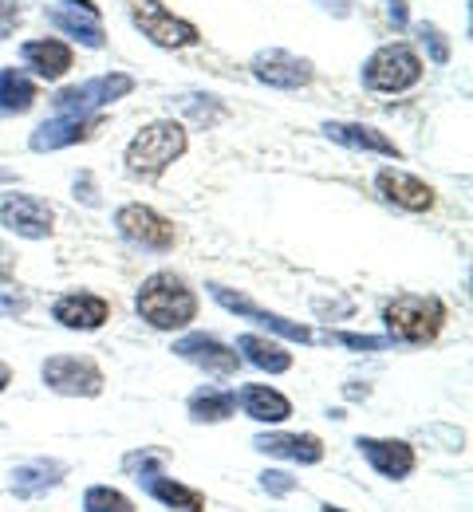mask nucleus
Segmentation results:
<instances>
[{
  "mask_svg": "<svg viewBox=\"0 0 473 512\" xmlns=\"http://www.w3.org/2000/svg\"><path fill=\"white\" fill-rule=\"evenodd\" d=\"M135 308L150 327H158V331H178V327H186V323L198 316V296L186 288L182 276H174V272H154V276L142 280V288H138V296H135Z\"/></svg>",
  "mask_w": 473,
  "mask_h": 512,
  "instance_id": "f257e3e1",
  "label": "nucleus"
},
{
  "mask_svg": "<svg viewBox=\"0 0 473 512\" xmlns=\"http://www.w3.org/2000/svg\"><path fill=\"white\" fill-rule=\"evenodd\" d=\"M186 154V127L174 119L150 123L131 138L127 146V170L135 178H158L166 166H174Z\"/></svg>",
  "mask_w": 473,
  "mask_h": 512,
  "instance_id": "f03ea898",
  "label": "nucleus"
},
{
  "mask_svg": "<svg viewBox=\"0 0 473 512\" xmlns=\"http://www.w3.org/2000/svg\"><path fill=\"white\" fill-rule=\"evenodd\" d=\"M383 323L391 331V339L399 343H430L442 323H446V308L442 300L434 296H395L387 308H383Z\"/></svg>",
  "mask_w": 473,
  "mask_h": 512,
  "instance_id": "7ed1b4c3",
  "label": "nucleus"
},
{
  "mask_svg": "<svg viewBox=\"0 0 473 512\" xmlns=\"http://www.w3.org/2000/svg\"><path fill=\"white\" fill-rule=\"evenodd\" d=\"M422 79V56L410 44H387L363 64V83L383 95H399Z\"/></svg>",
  "mask_w": 473,
  "mask_h": 512,
  "instance_id": "20e7f679",
  "label": "nucleus"
},
{
  "mask_svg": "<svg viewBox=\"0 0 473 512\" xmlns=\"http://www.w3.org/2000/svg\"><path fill=\"white\" fill-rule=\"evenodd\" d=\"M131 91H135V79L123 71H111V75H95L87 83L64 87L52 99V107H56V115H99L103 107H111L115 99H123Z\"/></svg>",
  "mask_w": 473,
  "mask_h": 512,
  "instance_id": "39448f33",
  "label": "nucleus"
},
{
  "mask_svg": "<svg viewBox=\"0 0 473 512\" xmlns=\"http://www.w3.org/2000/svg\"><path fill=\"white\" fill-rule=\"evenodd\" d=\"M131 20H135L138 32L158 48H194L202 40L198 28L190 20H182V16H174L162 0H138L131 8Z\"/></svg>",
  "mask_w": 473,
  "mask_h": 512,
  "instance_id": "423d86ee",
  "label": "nucleus"
},
{
  "mask_svg": "<svg viewBox=\"0 0 473 512\" xmlns=\"http://www.w3.org/2000/svg\"><path fill=\"white\" fill-rule=\"evenodd\" d=\"M0 225L16 237H28V241H44L52 237V225H56V213L48 201L40 197H28V193H12L0 201Z\"/></svg>",
  "mask_w": 473,
  "mask_h": 512,
  "instance_id": "0eeeda50",
  "label": "nucleus"
},
{
  "mask_svg": "<svg viewBox=\"0 0 473 512\" xmlns=\"http://www.w3.org/2000/svg\"><path fill=\"white\" fill-rule=\"evenodd\" d=\"M40 375H44V383L52 386L56 394H68V398H95L103 390V371L91 359H79V355L48 359Z\"/></svg>",
  "mask_w": 473,
  "mask_h": 512,
  "instance_id": "6e6552de",
  "label": "nucleus"
},
{
  "mask_svg": "<svg viewBox=\"0 0 473 512\" xmlns=\"http://www.w3.org/2000/svg\"><path fill=\"white\" fill-rule=\"evenodd\" d=\"M115 225H119V233H123L127 241H135L142 249H154V253H166V249H174V241H178L174 225H170L162 213H154L150 205H123V209L115 213Z\"/></svg>",
  "mask_w": 473,
  "mask_h": 512,
  "instance_id": "1a4fd4ad",
  "label": "nucleus"
},
{
  "mask_svg": "<svg viewBox=\"0 0 473 512\" xmlns=\"http://www.w3.org/2000/svg\"><path fill=\"white\" fill-rule=\"evenodd\" d=\"M253 75L261 79V83H269L276 91H300V87H308L312 83V60H304V56H292V52H284V48H269V52H257L253 56Z\"/></svg>",
  "mask_w": 473,
  "mask_h": 512,
  "instance_id": "9d476101",
  "label": "nucleus"
},
{
  "mask_svg": "<svg viewBox=\"0 0 473 512\" xmlns=\"http://www.w3.org/2000/svg\"><path fill=\"white\" fill-rule=\"evenodd\" d=\"M209 292H213V300H217L221 308H229V312H237V316H245V320L261 323V327H269V331H276V335L292 339V343H316V331H312V327L284 320V316H276V312H265V308H257L249 296L229 292L225 284H209Z\"/></svg>",
  "mask_w": 473,
  "mask_h": 512,
  "instance_id": "9b49d317",
  "label": "nucleus"
},
{
  "mask_svg": "<svg viewBox=\"0 0 473 512\" xmlns=\"http://www.w3.org/2000/svg\"><path fill=\"white\" fill-rule=\"evenodd\" d=\"M174 355L186 359V363H194V367H202L205 375H217V379H229V375H237V367H241V355L229 351V347H225L221 339H213V335H182V339L174 343Z\"/></svg>",
  "mask_w": 473,
  "mask_h": 512,
  "instance_id": "f8f14e48",
  "label": "nucleus"
},
{
  "mask_svg": "<svg viewBox=\"0 0 473 512\" xmlns=\"http://www.w3.org/2000/svg\"><path fill=\"white\" fill-rule=\"evenodd\" d=\"M99 127H103L99 115H56V119H48V123H40V127L32 130L28 146H32L36 154H44V150H64V146H75V142H87Z\"/></svg>",
  "mask_w": 473,
  "mask_h": 512,
  "instance_id": "ddd939ff",
  "label": "nucleus"
},
{
  "mask_svg": "<svg viewBox=\"0 0 473 512\" xmlns=\"http://www.w3.org/2000/svg\"><path fill=\"white\" fill-rule=\"evenodd\" d=\"M52 316L64 323L68 331H95V327L107 323L111 304H107L103 296H91V292H68V296L56 300Z\"/></svg>",
  "mask_w": 473,
  "mask_h": 512,
  "instance_id": "4468645a",
  "label": "nucleus"
},
{
  "mask_svg": "<svg viewBox=\"0 0 473 512\" xmlns=\"http://www.w3.org/2000/svg\"><path fill=\"white\" fill-rule=\"evenodd\" d=\"M375 186L379 193L391 201V205H399V209H410V213H426L430 205H434V190L426 186V182H418L414 174H406V170H379V178H375Z\"/></svg>",
  "mask_w": 473,
  "mask_h": 512,
  "instance_id": "2eb2a0df",
  "label": "nucleus"
},
{
  "mask_svg": "<svg viewBox=\"0 0 473 512\" xmlns=\"http://www.w3.org/2000/svg\"><path fill=\"white\" fill-rule=\"evenodd\" d=\"M355 446H359V453L371 461V469H375V473H383V477H391V481H399V477H406V473L414 469V449L406 446V442L359 438Z\"/></svg>",
  "mask_w": 473,
  "mask_h": 512,
  "instance_id": "dca6fc26",
  "label": "nucleus"
},
{
  "mask_svg": "<svg viewBox=\"0 0 473 512\" xmlns=\"http://www.w3.org/2000/svg\"><path fill=\"white\" fill-rule=\"evenodd\" d=\"M324 134L347 146V150H367V154H383V158H399V146L383 134V130L367 127V123H324Z\"/></svg>",
  "mask_w": 473,
  "mask_h": 512,
  "instance_id": "f3484780",
  "label": "nucleus"
},
{
  "mask_svg": "<svg viewBox=\"0 0 473 512\" xmlns=\"http://www.w3.org/2000/svg\"><path fill=\"white\" fill-rule=\"evenodd\" d=\"M253 446L269 457H288L296 465H316L324 457V446L316 434H257Z\"/></svg>",
  "mask_w": 473,
  "mask_h": 512,
  "instance_id": "a211bd4d",
  "label": "nucleus"
},
{
  "mask_svg": "<svg viewBox=\"0 0 473 512\" xmlns=\"http://www.w3.org/2000/svg\"><path fill=\"white\" fill-rule=\"evenodd\" d=\"M64 473H68V465L64 461H48V457H40V461H28V465H16V473H12V493L16 497H44L48 489H56L60 481H64Z\"/></svg>",
  "mask_w": 473,
  "mask_h": 512,
  "instance_id": "6ab92c4d",
  "label": "nucleus"
},
{
  "mask_svg": "<svg viewBox=\"0 0 473 512\" xmlns=\"http://www.w3.org/2000/svg\"><path fill=\"white\" fill-rule=\"evenodd\" d=\"M20 56H24V64L32 67L40 79H64L71 71V48L68 44H60V40H28L24 48H20Z\"/></svg>",
  "mask_w": 473,
  "mask_h": 512,
  "instance_id": "aec40b11",
  "label": "nucleus"
},
{
  "mask_svg": "<svg viewBox=\"0 0 473 512\" xmlns=\"http://www.w3.org/2000/svg\"><path fill=\"white\" fill-rule=\"evenodd\" d=\"M154 501H162L166 509L174 512H205V497L198 489H190V485H182V481H170V477H162V473H154V477H142L138 481Z\"/></svg>",
  "mask_w": 473,
  "mask_h": 512,
  "instance_id": "412c9836",
  "label": "nucleus"
},
{
  "mask_svg": "<svg viewBox=\"0 0 473 512\" xmlns=\"http://www.w3.org/2000/svg\"><path fill=\"white\" fill-rule=\"evenodd\" d=\"M48 20H52L60 32H68L71 40L87 44V48H103V44H107V32H103V24L95 20V12H83V8H48Z\"/></svg>",
  "mask_w": 473,
  "mask_h": 512,
  "instance_id": "4be33fe9",
  "label": "nucleus"
},
{
  "mask_svg": "<svg viewBox=\"0 0 473 512\" xmlns=\"http://www.w3.org/2000/svg\"><path fill=\"white\" fill-rule=\"evenodd\" d=\"M241 406L257 422H284L292 414V402L280 390H272V386H245L241 390Z\"/></svg>",
  "mask_w": 473,
  "mask_h": 512,
  "instance_id": "5701e85b",
  "label": "nucleus"
},
{
  "mask_svg": "<svg viewBox=\"0 0 473 512\" xmlns=\"http://www.w3.org/2000/svg\"><path fill=\"white\" fill-rule=\"evenodd\" d=\"M237 351H241L253 367H261V371H269V375H284V371L292 367V355H288L280 343L261 339V335H241V339H237Z\"/></svg>",
  "mask_w": 473,
  "mask_h": 512,
  "instance_id": "b1692460",
  "label": "nucleus"
},
{
  "mask_svg": "<svg viewBox=\"0 0 473 512\" xmlns=\"http://www.w3.org/2000/svg\"><path fill=\"white\" fill-rule=\"evenodd\" d=\"M36 103V83L28 75H20L16 67H0V111L8 115H24Z\"/></svg>",
  "mask_w": 473,
  "mask_h": 512,
  "instance_id": "393cba45",
  "label": "nucleus"
},
{
  "mask_svg": "<svg viewBox=\"0 0 473 512\" xmlns=\"http://www.w3.org/2000/svg\"><path fill=\"white\" fill-rule=\"evenodd\" d=\"M237 410V394L233 390H217V386H202L190 394V418L194 422H225Z\"/></svg>",
  "mask_w": 473,
  "mask_h": 512,
  "instance_id": "a878e982",
  "label": "nucleus"
},
{
  "mask_svg": "<svg viewBox=\"0 0 473 512\" xmlns=\"http://www.w3.org/2000/svg\"><path fill=\"white\" fill-rule=\"evenodd\" d=\"M83 509L87 512H135V505H131L119 489H111V485H91V489L83 493Z\"/></svg>",
  "mask_w": 473,
  "mask_h": 512,
  "instance_id": "bb28decb",
  "label": "nucleus"
},
{
  "mask_svg": "<svg viewBox=\"0 0 473 512\" xmlns=\"http://www.w3.org/2000/svg\"><path fill=\"white\" fill-rule=\"evenodd\" d=\"M123 469L142 481V477H154V473H162L166 469V453H158V449H135V453H127L123 457Z\"/></svg>",
  "mask_w": 473,
  "mask_h": 512,
  "instance_id": "cd10ccee",
  "label": "nucleus"
},
{
  "mask_svg": "<svg viewBox=\"0 0 473 512\" xmlns=\"http://www.w3.org/2000/svg\"><path fill=\"white\" fill-rule=\"evenodd\" d=\"M320 343H343V347H351V351H383L391 339H375V335H351V331H324V335H316Z\"/></svg>",
  "mask_w": 473,
  "mask_h": 512,
  "instance_id": "c85d7f7f",
  "label": "nucleus"
},
{
  "mask_svg": "<svg viewBox=\"0 0 473 512\" xmlns=\"http://www.w3.org/2000/svg\"><path fill=\"white\" fill-rule=\"evenodd\" d=\"M182 111H190L198 127H213V123H221V119H225V107H221L213 95L205 99V107L198 103V95H186V99H182Z\"/></svg>",
  "mask_w": 473,
  "mask_h": 512,
  "instance_id": "c756f323",
  "label": "nucleus"
},
{
  "mask_svg": "<svg viewBox=\"0 0 473 512\" xmlns=\"http://www.w3.org/2000/svg\"><path fill=\"white\" fill-rule=\"evenodd\" d=\"M261 489L272 493V497H288V493L296 489V477H288V473H280V469H265V473H261Z\"/></svg>",
  "mask_w": 473,
  "mask_h": 512,
  "instance_id": "7c9ffc66",
  "label": "nucleus"
},
{
  "mask_svg": "<svg viewBox=\"0 0 473 512\" xmlns=\"http://www.w3.org/2000/svg\"><path fill=\"white\" fill-rule=\"evenodd\" d=\"M422 44H430L434 64H446V60H450V44H446V36H442L434 24H422Z\"/></svg>",
  "mask_w": 473,
  "mask_h": 512,
  "instance_id": "2f4dec72",
  "label": "nucleus"
},
{
  "mask_svg": "<svg viewBox=\"0 0 473 512\" xmlns=\"http://www.w3.org/2000/svg\"><path fill=\"white\" fill-rule=\"evenodd\" d=\"M16 20H20V0H0V40L16 28Z\"/></svg>",
  "mask_w": 473,
  "mask_h": 512,
  "instance_id": "473e14b6",
  "label": "nucleus"
},
{
  "mask_svg": "<svg viewBox=\"0 0 473 512\" xmlns=\"http://www.w3.org/2000/svg\"><path fill=\"white\" fill-rule=\"evenodd\" d=\"M28 300L24 296H0V316H24Z\"/></svg>",
  "mask_w": 473,
  "mask_h": 512,
  "instance_id": "72a5a7b5",
  "label": "nucleus"
},
{
  "mask_svg": "<svg viewBox=\"0 0 473 512\" xmlns=\"http://www.w3.org/2000/svg\"><path fill=\"white\" fill-rule=\"evenodd\" d=\"M387 12L395 20V28H406V0H387Z\"/></svg>",
  "mask_w": 473,
  "mask_h": 512,
  "instance_id": "f704fd0d",
  "label": "nucleus"
},
{
  "mask_svg": "<svg viewBox=\"0 0 473 512\" xmlns=\"http://www.w3.org/2000/svg\"><path fill=\"white\" fill-rule=\"evenodd\" d=\"M12 383V371H8V367H4V363H0V390H4V386Z\"/></svg>",
  "mask_w": 473,
  "mask_h": 512,
  "instance_id": "c9c22d12",
  "label": "nucleus"
},
{
  "mask_svg": "<svg viewBox=\"0 0 473 512\" xmlns=\"http://www.w3.org/2000/svg\"><path fill=\"white\" fill-rule=\"evenodd\" d=\"M71 8H83V12H95V4H91V0H71Z\"/></svg>",
  "mask_w": 473,
  "mask_h": 512,
  "instance_id": "e433bc0d",
  "label": "nucleus"
},
{
  "mask_svg": "<svg viewBox=\"0 0 473 512\" xmlns=\"http://www.w3.org/2000/svg\"><path fill=\"white\" fill-rule=\"evenodd\" d=\"M324 512H339V509H332V505H328V509H324Z\"/></svg>",
  "mask_w": 473,
  "mask_h": 512,
  "instance_id": "4c0bfd02",
  "label": "nucleus"
}]
</instances>
